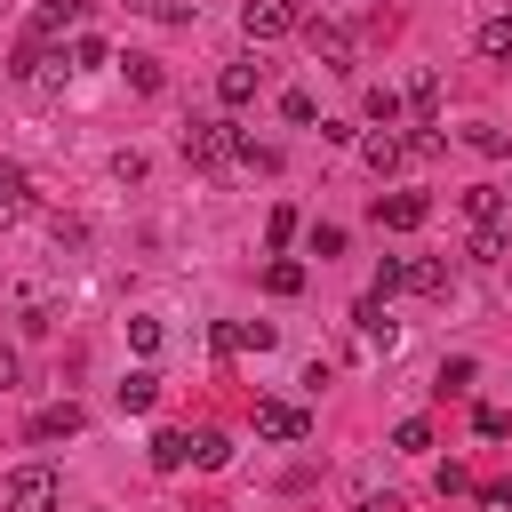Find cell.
Segmentation results:
<instances>
[{"mask_svg":"<svg viewBox=\"0 0 512 512\" xmlns=\"http://www.w3.org/2000/svg\"><path fill=\"white\" fill-rule=\"evenodd\" d=\"M360 112H368V120H384V128H392V120H400V112H408V104H400V88H384V80H376V88H368V96H360Z\"/></svg>","mask_w":512,"mask_h":512,"instance_id":"d4e9b609","label":"cell"},{"mask_svg":"<svg viewBox=\"0 0 512 512\" xmlns=\"http://www.w3.org/2000/svg\"><path fill=\"white\" fill-rule=\"evenodd\" d=\"M32 208V184H24V168L16 160H0V224H16Z\"/></svg>","mask_w":512,"mask_h":512,"instance_id":"5bb4252c","label":"cell"},{"mask_svg":"<svg viewBox=\"0 0 512 512\" xmlns=\"http://www.w3.org/2000/svg\"><path fill=\"white\" fill-rule=\"evenodd\" d=\"M296 232H304V216H296V208H288V200H280V208H272V216H264V248H272V256H280V248H288V240H296Z\"/></svg>","mask_w":512,"mask_h":512,"instance_id":"44dd1931","label":"cell"},{"mask_svg":"<svg viewBox=\"0 0 512 512\" xmlns=\"http://www.w3.org/2000/svg\"><path fill=\"white\" fill-rule=\"evenodd\" d=\"M8 384H16V352L0 344V392H8Z\"/></svg>","mask_w":512,"mask_h":512,"instance_id":"ab89813d","label":"cell"},{"mask_svg":"<svg viewBox=\"0 0 512 512\" xmlns=\"http://www.w3.org/2000/svg\"><path fill=\"white\" fill-rule=\"evenodd\" d=\"M480 56H488V64H512V8L480 24Z\"/></svg>","mask_w":512,"mask_h":512,"instance_id":"ac0fdd59","label":"cell"},{"mask_svg":"<svg viewBox=\"0 0 512 512\" xmlns=\"http://www.w3.org/2000/svg\"><path fill=\"white\" fill-rule=\"evenodd\" d=\"M472 256L496 264V256H504V224H472Z\"/></svg>","mask_w":512,"mask_h":512,"instance_id":"d6a6232c","label":"cell"},{"mask_svg":"<svg viewBox=\"0 0 512 512\" xmlns=\"http://www.w3.org/2000/svg\"><path fill=\"white\" fill-rule=\"evenodd\" d=\"M128 8H136V16H152V24H184V16H192L184 0H128Z\"/></svg>","mask_w":512,"mask_h":512,"instance_id":"836d02e7","label":"cell"},{"mask_svg":"<svg viewBox=\"0 0 512 512\" xmlns=\"http://www.w3.org/2000/svg\"><path fill=\"white\" fill-rule=\"evenodd\" d=\"M392 448L424 456V448H432V424H424V416H400V424H392Z\"/></svg>","mask_w":512,"mask_h":512,"instance_id":"83f0119b","label":"cell"},{"mask_svg":"<svg viewBox=\"0 0 512 512\" xmlns=\"http://www.w3.org/2000/svg\"><path fill=\"white\" fill-rule=\"evenodd\" d=\"M240 32L264 48V40H288V32H304V8L296 0H248L240 8Z\"/></svg>","mask_w":512,"mask_h":512,"instance_id":"3957f363","label":"cell"},{"mask_svg":"<svg viewBox=\"0 0 512 512\" xmlns=\"http://www.w3.org/2000/svg\"><path fill=\"white\" fill-rule=\"evenodd\" d=\"M464 144H472L480 160H504V152H512V136H504V128H488V120H472V128H464Z\"/></svg>","mask_w":512,"mask_h":512,"instance_id":"484cf974","label":"cell"},{"mask_svg":"<svg viewBox=\"0 0 512 512\" xmlns=\"http://www.w3.org/2000/svg\"><path fill=\"white\" fill-rule=\"evenodd\" d=\"M400 144H408V152H416V160H432V152H440V144H448V136H440V128H416V136H400Z\"/></svg>","mask_w":512,"mask_h":512,"instance_id":"d590c367","label":"cell"},{"mask_svg":"<svg viewBox=\"0 0 512 512\" xmlns=\"http://www.w3.org/2000/svg\"><path fill=\"white\" fill-rule=\"evenodd\" d=\"M64 32H80V0H48V8H32V40H40V48L64 40Z\"/></svg>","mask_w":512,"mask_h":512,"instance_id":"30bf717a","label":"cell"},{"mask_svg":"<svg viewBox=\"0 0 512 512\" xmlns=\"http://www.w3.org/2000/svg\"><path fill=\"white\" fill-rule=\"evenodd\" d=\"M280 112H288L296 128H312V120H320V104H312V88H288V96H280Z\"/></svg>","mask_w":512,"mask_h":512,"instance_id":"f546056e","label":"cell"},{"mask_svg":"<svg viewBox=\"0 0 512 512\" xmlns=\"http://www.w3.org/2000/svg\"><path fill=\"white\" fill-rule=\"evenodd\" d=\"M472 376H480V368H472V360L456 352V360H440V376H432V392H440V400H464V392H472Z\"/></svg>","mask_w":512,"mask_h":512,"instance_id":"e0dca14e","label":"cell"},{"mask_svg":"<svg viewBox=\"0 0 512 512\" xmlns=\"http://www.w3.org/2000/svg\"><path fill=\"white\" fill-rule=\"evenodd\" d=\"M400 288L408 296H448V264L440 256H400Z\"/></svg>","mask_w":512,"mask_h":512,"instance_id":"9c48e42d","label":"cell"},{"mask_svg":"<svg viewBox=\"0 0 512 512\" xmlns=\"http://www.w3.org/2000/svg\"><path fill=\"white\" fill-rule=\"evenodd\" d=\"M376 296H384V304L400 296V256H384V264H376Z\"/></svg>","mask_w":512,"mask_h":512,"instance_id":"8d00e7d4","label":"cell"},{"mask_svg":"<svg viewBox=\"0 0 512 512\" xmlns=\"http://www.w3.org/2000/svg\"><path fill=\"white\" fill-rule=\"evenodd\" d=\"M304 240H312V256H320V264H328V256H344V224H312Z\"/></svg>","mask_w":512,"mask_h":512,"instance_id":"1f68e13d","label":"cell"},{"mask_svg":"<svg viewBox=\"0 0 512 512\" xmlns=\"http://www.w3.org/2000/svg\"><path fill=\"white\" fill-rule=\"evenodd\" d=\"M352 328H360V336H384V344H392V312H384V296H360V304H352Z\"/></svg>","mask_w":512,"mask_h":512,"instance_id":"603a6c76","label":"cell"},{"mask_svg":"<svg viewBox=\"0 0 512 512\" xmlns=\"http://www.w3.org/2000/svg\"><path fill=\"white\" fill-rule=\"evenodd\" d=\"M184 160H192V168L240 160V128H232V120H192V128H184Z\"/></svg>","mask_w":512,"mask_h":512,"instance_id":"7a4b0ae2","label":"cell"},{"mask_svg":"<svg viewBox=\"0 0 512 512\" xmlns=\"http://www.w3.org/2000/svg\"><path fill=\"white\" fill-rule=\"evenodd\" d=\"M264 288H272V296H304V264H296V256H272V264H264Z\"/></svg>","mask_w":512,"mask_h":512,"instance_id":"7402d4cb","label":"cell"},{"mask_svg":"<svg viewBox=\"0 0 512 512\" xmlns=\"http://www.w3.org/2000/svg\"><path fill=\"white\" fill-rule=\"evenodd\" d=\"M160 336H168V328H160V320H128V344H136V352H144V360H152V352H160Z\"/></svg>","mask_w":512,"mask_h":512,"instance_id":"e575fe53","label":"cell"},{"mask_svg":"<svg viewBox=\"0 0 512 512\" xmlns=\"http://www.w3.org/2000/svg\"><path fill=\"white\" fill-rule=\"evenodd\" d=\"M256 88H264V64H256V56H240V64L216 72V96H224V104H256Z\"/></svg>","mask_w":512,"mask_h":512,"instance_id":"ba28073f","label":"cell"},{"mask_svg":"<svg viewBox=\"0 0 512 512\" xmlns=\"http://www.w3.org/2000/svg\"><path fill=\"white\" fill-rule=\"evenodd\" d=\"M64 64H72V72H96V64H112V48H104V40H96V32L80 24V32L64 40Z\"/></svg>","mask_w":512,"mask_h":512,"instance_id":"9a60e30c","label":"cell"},{"mask_svg":"<svg viewBox=\"0 0 512 512\" xmlns=\"http://www.w3.org/2000/svg\"><path fill=\"white\" fill-rule=\"evenodd\" d=\"M208 344H216L224 360H232V352H264V344H272V320H216Z\"/></svg>","mask_w":512,"mask_h":512,"instance_id":"52a82bcc","label":"cell"},{"mask_svg":"<svg viewBox=\"0 0 512 512\" xmlns=\"http://www.w3.org/2000/svg\"><path fill=\"white\" fill-rule=\"evenodd\" d=\"M464 216H472V224H504V192H496V184H472V192H464Z\"/></svg>","mask_w":512,"mask_h":512,"instance_id":"ffe728a7","label":"cell"},{"mask_svg":"<svg viewBox=\"0 0 512 512\" xmlns=\"http://www.w3.org/2000/svg\"><path fill=\"white\" fill-rule=\"evenodd\" d=\"M256 432H264V440H280V448H296V440L312 432V416H304L296 400H256Z\"/></svg>","mask_w":512,"mask_h":512,"instance_id":"5b68a950","label":"cell"},{"mask_svg":"<svg viewBox=\"0 0 512 512\" xmlns=\"http://www.w3.org/2000/svg\"><path fill=\"white\" fill-rule=\"evenodd\" d=\"M240 168H256V176H272V168H280V152H272V144H256V136H240Z\"/></svg>","mask_w":512,"mask_h":512,"instance_id":"4dcf8cb0","label":"cell"},{"mask_svg":"<svg viewBox=\"0 0 512 512\" xmlns=\"http://www.w3.org/2000/svg\"><path fill=\"white\" fill-rule=\"evenodd\" d=\"M152 400H160V376H152V368L120 376V408H128V416H152Z\"/></svg>","mask_w":512,"mask_h":512,"instance_id":"2e32d148","label":"cell"},{"mask_svg":"<svg viewBox=\"0 0 512 512\" xmlns=\"http://www.w3.org/2000/svg\"><path fill=\"white\" fill-rule=\"evenodd\" d=\"M384 232H424L432 224V200L424 192H376V208H368Z\"/></svg>","mask_w":512,"mask_h":512,"instance_id":"277c9868","label":"cell"},{"mask_svg":"<svg viewBox=\"0 0 512 512\" xmlns=\"http://www.w3.org/2000/svg\"><path fill=\"white\" fill-rule=\"evenodd\" d=\"M56 504H64L56 464H16V472H8V488H0V512H56Z\"/></svg>","mask_w":512,"mask_h":512,"instance_id":"6da1fadb","label":"cell"},{"mask_svg":"<svg viewBox=\"0 0 512 512\" xmlns=\"http://www.w3.org/2000/svg\"><path fill=\"white\" fill-rule=\"evenodd\" d=\"M192 464H200V472H224V464H232V440H224V432H192Z\"/></svg>","mask_w":512,"mask_h":512,"instance_id":"cb8c5ba5","label":"cell"},{"mask_svg":"<svg viewBox=\"0 0 512 512\" xmlns=\"http://www.w3.org/2000/svg\"><path fill=\"white\" fill-rule=\"evenodd\" d=\"M352 512H408V504H400V496H392V488H384V496H360V504H352Z\"/></svg>","mask_w":512,"mask_h":512,"instance_id":"f35d334b","label":"cell"},{"mask_svg":"<svg viewBox=\"0 0 512 512\" xmlns=\"http://www.w3.org/2000/svg\"><path fill=\"white\" fill-rule=\"evenodd\" d=\"M304 32H312V48L328 56V72H352V32H344V24H304Z\"/></svg>","mask_w":512,"mask_h":512,"instance_id":"7c38bea8","label":"cell"},{"mask_svg":"<svg viewBox=\"0 0 512 512\" xmlns=\"http://www.w3.org/2000/svg\"><path fill=\"white\" fill-rule=\"evenodd\" d=\"M472 432H480V440H504V432H512V416H504L496 400H480V408H472Z\"/></svg>","mask_w":512,"mask_h":512,"instance_id":"f1b7e54d","label":"cell"},{"mask_svg":"<svg viewBox=\"0 0 512 512\" xmlns=\"http://www.w3.org/2000/svg\"><path fill=\"white\" fill-rule=\"evenodd\" d=\"M400 104H408V112H416V120H424V112H432V104H440V80H432V72H416V80H408V88H400Z\"/></svg>","mask_w":512,"mask_h":512,"instance_id":"4316f807","label":"cell"},{"mask_svg":"<svg viewBox=\"0 0 512 512\" xmlns=\"http://www.w3.org/2000/svg\"><path fill=\"white\" fill-rule=\"evenodd\" d=\"M480 504H496V512H512V480H488V488H480Z\"/></svg>","mask_w":512,"mask_h":512,"instance_id":"74e56055","label":"cell"},{"mask_svg":"<svg viewBox=\"0 0 512 512\" xmlns=\"http://www.w3.org/2000/svg\"><path fill=\"white\" fill-rule=\"evenodd\" d=\"M360 160H368V168H376V176H392V168H400V160H408V144H400V136H392V128H376V136H360Z\"/></svg>","mask_w":512,"mask_h":512,"instance_id":"4fadbf2b","label":"cell"},{"mask_svg":"<svg viewBox=\"0 0 512 512\" xmlns=\"http://www.w3.org/2000/svg\"><path fill=\"white\" fill-rule=\"evenodd\" d=\"M120 72H128V88H136V96H160V88H168V72H160V56H128Z\"/></svg>","mask_w":512,"mask_h":512,"instance_id":"d6986e66","label":"cell"},{"mask_svg":"<svg viewBox=\"0 0 512 512\" xmlns=\"http://www.w3.org/2000/svg\"><path fill=\"white\" fill-rule=\"evenodd\" d=\"M144 456H152V472H184V464H192V432H176V424H160Z\"/></svg>","mask_w":512,"mask_h":512,"instance_id":"8fae6325","label":"cell"},{"mask_svg":"<svg viewBox=\"0 0 512 512\" xmlns=\"http://www.w3.org/2000/svg\"><path fill=\"white\" fill-rule=\"evenodd\" d=\"M80 424H88V408H80V400H56V408H40V416L24 424V440H32V448H48V440H72Z\"/></svg>","mask_w":512,"mask_h":512,"instance_id":"8992f818","label":"cell"}]
</instances>
